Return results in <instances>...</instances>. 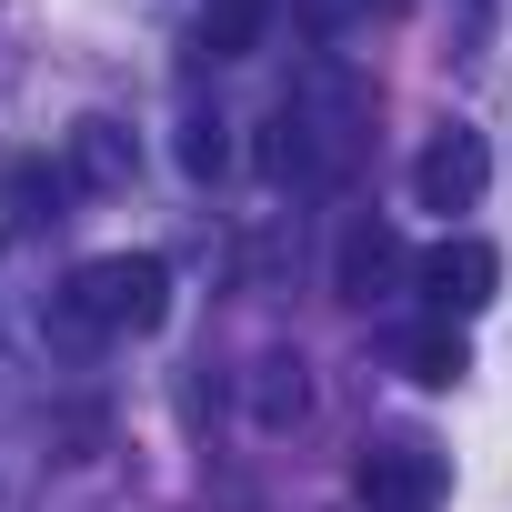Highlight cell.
I'll return each mask as SVG.
<instances>
[{
    "label": "cell",
    "instance_id": "cell-1",
    "mask_svg": "<svg viewBox=\"0 0 512 512\" xmlns=\"http://www.w3.org/2000/svg\"><path fill=\"white\" fill-rule=\"evenodd\" d=\"M71 322L91 332H161L171 322V262L161 251H101L71 272Z\"/></svg>",
    "mask_w": 512,
    "mask_h": 512
},
{
    "label": "cell",
    "instance_id": "cell-2",
    "mask_svg": "<svg viewBox=\"0 0 512 512\" xmlns=\"http://www.w3.org/2000/svg\"><path fill=\"white\" fill-rule=\"evenodd\" d=\"M442 492H452V452L422 442V432H382L352 462V502L362 512H442Z\"/></svg>",
    "mask_w": 512,
    "mask_h": 512
},
{
    "label": "cell",
    "instance_id": "cell-3",
    "mask_svg": "<svg viewBox=\"0 0 512 512\" xmlns=\"http://www.w3.org/2000/svg\"><path fill=\"white\" fill-rule=\"evenodd\" d=\"M482 191H492V141H482V131H462V121H452V131H432V141H422V161H412V201L452 221V211H472Z\"/></svg>",
    "mask_w": 512,
    "mask_h": 512
},
{
    "label": "cell",
    "instance_id": "cell-4",
    "mask_svg": "<svg viewBox=\"0 0 512 512\" xmlns=\"http://www.w3.org/2000/svg\"><path fill=\"white\" fill-rule=\"evenodd\" d=\"M422 292H432L442 322H472V312L502 292V251H492V241H432V251H422Z\"/></svg>",
    "mask_w": 512,
    "mask_h": 512
},
{
    "label": "cell",
    "instance_id": "cell-5",
    "mask_svg": "<svg viewBox=\"0 0 512 512\" xmlns=\"http://www.w3.org/2000/svg\"><path fill=\"white\" fill-rule=\"evenodd\" d=\"M272 31V0H201V21H191V51L201 61H251Z\"/></svg>",
    "mask_w": 512,
    "mask_h": 512
},
{
    "label": "cell",
    "instance_id": "cell-6",
    "mask_svg": "<svg viewBox=\"0 0 512 512\" xmlns=\"http://www.w3.org/2000/svg\"><path fill=\"white\" fill-rule=\"evenodd\" d=\"M392 272H402V241H392L382 221H352V231H342V262H332L342 302H372V292H382Z\"/></svg>",
    "mask_w": 512,
    "mask_h": 512
},
{
    "label": "cell",
    "instance_id": "cell-7",
    "mask_svg": "<svg viewBox=\"0 0 512 512\" xmlns=\"http://www.w3.org/2000/svg\"><path fill=\"white\" fill-rule=\"evenodd\" d=\"M71 181H91V191L131 181V141H121V121H81V131H71Z\"/></svg>",
    "mask_w": 512,
    "mask_h": 512
},
{
    "label": "cell",
    "instance_id": "cell-8",
    "mask_svg": "<svg viewBox=\"0 0 512 512\" xmlns=\"http://www.w3.org/2000/svg\"><path fill=\"white\" fill-rule=\"evenodd\" d=\"M402 372H412L422 392H452V382L472 372V352H462V332H452V322H432V332H412V342H402Z\"/></svg>",
    "mask_w": 512,
    "mask_h": 512
},
{
    "label": "cell",
    "instance_id": "cell-9",
    "mask_svg": "<svg viewBox=\"0 0 512 512\" xmlns=\"http://www.w3.org/2000/svg\"><path fill=\"white\" fill-rule=\"evenodd\" d=\"M61 181H51V161H11V171H0V231H41V201H51Z\"/></svg>",
    "mask_w": 512,
    "mask_h": 512
},
{
    "label": "cell",
    "instance_id": "cell-10",
    "mask_svg": "<svg viewBox=\"0 0 512 512\" xmlns=\"http://www.w3.org/2000/svg\"><path fill=\"white\" fill-rule=\"evenodd\" d=\"M292 412H302V362L272 352V362H262V422H292Z\"/></svg>",
    "mask_w": 512,
    "mask_h": 512
},
{
    "label": "cell",
    "instance_id": "cell-11",
    "mask_svg": "<svg viewBox=\"0 0 512 512\" xmlns=\"http://www.w3.org/2000/svg\"><path fill=\"white\" fill-rule=\"evenodd\" d=\"M181 171H191V181L231 171V141H221V121H191V141H181Z\"/></svg>",
    "mask_w": 512,
    "mask_h": 512
}]
</instances>
